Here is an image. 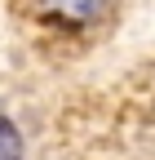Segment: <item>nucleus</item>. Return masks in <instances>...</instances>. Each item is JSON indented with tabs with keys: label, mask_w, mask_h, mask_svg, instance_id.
I'll return each mask as SVG.
<instances>
[{
	"label": "nucleus",
	"mask_w": 155,
	"mask_h": 160,
	"mask_svg": "<svg viewBox=\"0 0 155 160\" xmlns=\"http://www.w3.org/2000/svg\"><path fill=\"white\" fill-rule=\"evenodd\" d=\"M0 160H22V138L5 116H0Z\"/></svg>",
	"instance_id": "f03ea898"
},
{
	"label": "nucleus",
	"mask_w": 155,
	"mask_h": 160,
	"mask_svg": "<svg viewBox=\"0 0 155 160\" xmlns=\"http://www.w3.org/2000/svg\"><path fill=\"white\" fill-rule=\"evenodd\" d=\"M45 9L53 18H67V22H93L106 13V0H45Z\"/></svg>",
	"instance_id": "f257e3e1"
}]
</instances>
